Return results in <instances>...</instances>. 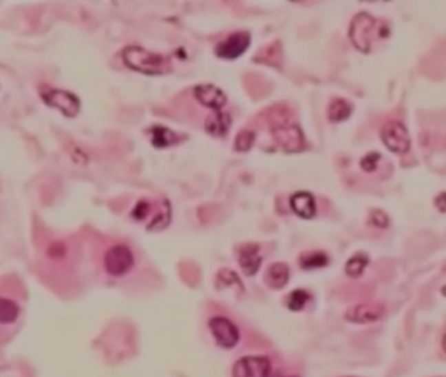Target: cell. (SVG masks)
<instances>
[{
	"label": "cell",
	"instance_id": "cell-1",
	"mask_svg": "<svg viewBox=\"0 0 446 377\" xmlns=\"http://www.w3.org/2000/svg\"><path fill=\"white\" fill-rule=\"evenodd\" d=\"M389 36V28L380 20H376L369 13H359L354 16V21L350 28V39L356 49L360 52H370L373 43L379 39H386Z\"/></svg>",
	"mask_w": 446,
	"mask_h": 377
},
{
	"label": "cell",
	"instance_id": "cell-2",
	"mask_svg": "<svg viewBox=\"0 0 446 377\" xmlns=\"http://www.w3.org/2000/svg\"><path fill=\"white\" fill-rule=\"evenodd\" d=\"M123 61L132 70L147 75H161L169 71V61L156 52H147L138 46H130L123 52Z\"/></svg>",
	"mask_w": 446,
	"mask_h": 377
},
{
	"label": "cell",
	"instance_id": "cell-3",
	"mask_svg": "<svg viewBox=\"0 0 446 377\" xmlns=\"http://www.w3.org/2000/svg\"><path fill=\"white\" fill-rule=\"evenodd\" d=\"M381 138L382 142L392 152L406 154L410 150L411 139L408 131L405 128V125L398 121L387 122L381 130Z\"/></svg>",
	"mask_w": 446,
	"mask_h": 377
},
{
	"label": "cell",
	"instance_id": "cell-4",
	"mask_svg": "<svg viewBox=\"0 0 446 377\" xmlns=\"http://www.w3.org/2000/svg\"><path fill=\"white\" fill-rule=\"evenodd\" d=\"M106 273L111 276H122L134 266V254L125 245H116L106 252L104 257Z\"/></svg>",
	"mask_w": 446,
	"mask_h": 377
},
{
	"label": "cell",
	"instance_id": "cell-5",
	"mask_svg": "<svg viewBox=\"0 0 446 377\" xmlns=\"http://www.w3.org/2000/svg\"><path fill=\"white\" fill-rule=\"evenodd\" d=\"M271 363L266 356H244L233 367V377H268Z\"/></svg>",
	"mask_w": 446,
	"mask_h": 377
},
{
	"label": "cell",
	"instance_id": "cell-6",
	"mask_svg": "<svg viewBox=\"0 0 446 377\" xmlns=\"http://www.w3.org/2000/svg\"><path fill=\"white\" fill-rule=\"evenodd\" d=\"M209 325L212 336L222 347L232 349L236 346L240 339V333L232 321L224 317H213L211 318Z\"/></svg>",
	"mask_w": 446,
	"mask_h": 377
},
{
	"label": "cell",
	"instance_id": "cell-7",
	"mask_svg": "<svg viewBox=\"0 0 446 377\" xmlns=\"http://www.w3.org/2000/svg\"><path fill=\"white\" fill-rule=\"evenodd\" d=\"M42 97L46 104L61 110L67 117H74L79 113V99L70 92L52 90L43 93Z\"/></svg>",
	"mask_w": 446,
	"mask_h": 377
},
{
	"label": "cell",
	"instance_id": "cell-8",
	"mask_svg": "<svg viewBox=\"0 0 446 377\" xmlns=\"http://www.w3.org/2000/svg\"><path fill=\"white\" fill-rule=\"evenodd\" d=\"M250 46V34L246 32H236L220 42L216 48V54L224 59H236Z\"/></svg>",
	"mask_w": 446,
	"mask_h": 377
},
{
	"label": "cell",
	"instance_id": "cell-9",
	"mask_svg": "<svg viewBox=\"0 0 446 377\" xmlns=\"http://www.w3.org/2000/svg\"><path fill=\"white\" fill-rule=\"evenodd\" d=\"M383 313L385 308L381 304L364 303L351 307L346 313V318L354 324H369L380 320Z\"/></svg>",
	"mask_w": 446,
	"mask_h": 377
},
{
	"label": "cell",
	"instance_id": "cell-10",
	"mask_svg": "<svg viewBox=\"0 0 446 377\" xmlns=\"http://www.w3.org/2000/svg\"><path fill=\"white\" fill-rule=\"evenodd\" d=\"M194 93L200 104L213 109L215 112H220L226 105V96L224 92L212 84H200L194 90Z\"/></svg>",
	"mask_w": 446,
	"mask_h": 377
},
{
	"label": "cell",
	"instance_id": "cell-11",
	"mask_svg": "<svg viewBox=\"0 0 446 377\" xmlns=\"http://www.w3.org/2000/svg\"><path fill=\"white\" fill-rule=\"evenodd\" d=\"M240 266L246 275H254L259 270L262 257L259 256V247L257 244H248L241 247L238 254Z\"/></svg>",
	"mask_w": 446,
	"mask_h": 377
},
{
	"label": "cell",
	"instance_id": "cell-12",
	"mask_svg": "<svg viewBox=\"0 0 446 377\" xmlns=\"http://www.w3.org/2000/svg\"><path fill=\"white\" fill-rule=\"evenodd\" d=\"M290 207L302 219H312L315 215V196L306 192H299L290 196Z\"/></svg>",
	"mask_w": 446,
	"mask_h": 377
},
{
	"label": "cell",
	"instance_id": "cell-13",
	"mask_svg": "<svg viewBox=\"0 0 446 377\" xmlns=\"http://www.w3.org/2000/svg\"><path fill=\"white\" fill-rule=\"evenodd\" d=\"M289 279V269L286 263L277 262L270 266L266 274L267 285L275 289H280L287 285Z\"/></svg>",
	"mask_w": 446,
	"mask_h": 377
},
{
	"label": "cell",
	"instance_id": "cell-14",
	"mask_svg": "<svg viewBox=\"0 0 446 377\" xmlns=\"http://www.w3.org/2000/svg\"><path fill=\"white\" fill-rule=\"evenodd\" d=\"M276 139L288 151H299L302 145L301 131L296 126L280 129L276 132Z\"/></svg>",
	"mask_w": 446,
	"mask_h": 377
},
{
	"label": "cell",
	"instance_id": "cell-15",
	"mask_svg": "<svg viewBox=\"0 0 446 377\" xmlns=\"http://www.w3.org/2000/svg\"><path fill=\"white\" fill-rule=\"evenodd\" d=\"M231 122L232 119L229 114L215 112V114L206 121V130L213 136H224L231 129Z\"/></svg>",
	"mask_w": 446,
	"mask_h": 377
},
{
	"label": "cell",
	"instance_id": "cell-16",
	"mask_svg": "<svg viewBox=\"0 0 446 377\" xmlns=\"http://www.w3.org/2000/svg\"><path fill=\"white\" fill-rule=\"evenodd\" d=\"M352 105L347 103L346 100L335 99L328 105V116L331 122H341L351 116Z\"/></svg>",
	"mask_w": 446,
	"mask_h": 377
},
{
	"label": "cell",
	"instance_id": "cell-17",
	"mask_svg": "<svg viewBox=\"0 0 446 377\" xmlns=\"http://www.w3.org/2000/svg\"><path fill=\"white\" fill-rule=\"evenodd\" d=\"M20 308L12 300L0 298V324H12L19 317Z\"/></svg>",
	"mask_w": 446,
	"mask_h": 377
},
{
	"label": "cell",
	"instance_id": "cell-18",
	"mask_svg": "<svg viewBox=\"0 0 446 377\" xmlns=\"http://www.w3.org/2000/svg\"><path fill=\"white\" fill-rule=\"evenodd\" d=\"M176 141H177L176 134L169 129L161 128V126H156L152 129V143L158 148L171 145V144L176 143Z\"/></svg>",
	"mask_w": 446,
	"mask_h": 377
},
{
	"label": "cell",
	"instance_id": "cell-19",
	"mask_svg": "<svg viewBox=\"0 0 446 377\" xmlns=\"http://www.w3.org/2000/svg\"><path fill=\"white\" fill-rule=\"evenodd\" d=\"M328 256L322 252H309L305 253L300 260L302 267L309 270V269H315V267H322L328 265Z\"/></svg>",
	"mask_w": 446,
	"mask_h": 377
},
{
	"label": "cell",
	"instance_id": "cell-20",
	"mask_svg": "<svg viewBox=\"0 0 446 377\" xmlns=\"http://www.w3.org/2000/svg\"><path fill=\"white\" fill-rule=\"evenodd\" d=\"M368 265V257L367 254H363V253H359L354 256L352 258H350L347 265H346V273L348 276H352V278H356V276H360L363 272L365 270Z\"/></svg>",
	"mask_w": 446,
	"mask_h": 377
},
{
	"label": "cell",
	"instance_id": "cell-21",
	"mask_svg": "<svg viewBox=\"0 0 446 377\" xmlns=\"http://www.w3.org/2000/svg\"><path fill=\"white\" fill-rule=\"evenodd\" d=\"M309 299H310V296H309V294L306 291L295 289L289 295L288 308L290 311H301Z\"/></svg>",
	"mask_w": 446,
	"mask_h": 377
},
{
	"label": "cell",
	"instance_id": "cell-22",
	"mask_svg": "<svg viewBox=\"0 0 446 377\" xmlns=\"http://www.w3.org/2000/svg\"><path fill=\"white\" fill-rule=\"evenodd\" d=\"M254 143V134L250 130L241 131L236 138V148L238 151H248Z\"/></svg>",
	"mask_w": 446,
	"mask_h": 377
},
{
	"label": "cell",
	"instance_id": "cell-23",
	"mask_svg": "<svg viewBox=\"0 0 446 377\" xmlns=\"http://www.w3.org/2000/svg\"><path fill=\"white\" fill-rule=\"evenodd\" d=\"M217 283H224L225 286L229 285H236V286H241V281L237 276L236 274L233 273L232 270H222L217 276Z\"/></svg>",
	"mask_w": 446,
	"mask_h": 377
},
{
	"label": "cell",
	"instance_id": "cell-24",
	"mask_svg": "<svg viewBox=\"0 0 446 377\" xmlns=\"http://www.w3.org/2000/svg\"><path fill=\"white\" fill-rule=\"evenodd\" d=\"M381 155L380 154H369L367 156L364 157L360 163L361 168L365 170V172H373V170L377 168V164L380 161Z\"/></svg>",
	"mask_w": 446,
	"mask_h": 377
},
{
	"label": "cell",
	"instance_id": "cell-25",
	"mask_svg": "<svg viewBox=\"0 0 446 377\" xmlns=\"http://www.w3.org/2000/svg\"><path fill=\"white\" fill-rule=\"evenodd\" d=\"M373 223L380 225V227H386L387 225V218L383 212L381 211H374L373 212Z\"/></svg>",
	"mask_w": 446,
	"mask_h": 377
},
{
	"label": "cell",
	"instance_id": "cell-26",
	"mask_svg": "<svg viewBox=\"0 0 446 377\" xmlns=\"http://www.w3.org/2000/svg\"><path fill=\"white\" fill-rule=\"evenodd\" d=\"M268 377H296V376H288V375H282V374H274V375H270Z\"/></svg>",
	"mask_w": 446,
	"mask_h": 377
},
{
	"label": "cell",
	"instance_id": "cell-27",
	"mask_svg": "<svg viewBox=\"0 0 446 377\" xmlns=\"http://www.w3.org/2000/svg\"><path fill=\"white\" fill-rule=\"evenodd\" d=\"M348 377H350V376H348Z\"/></svg>",
	"mask_w": 446,
	"mask_h": 377
}]
</instances>
